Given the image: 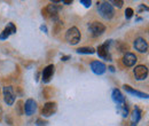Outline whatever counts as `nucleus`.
Segmentation results:
<instances>
[{
    "label": "nucleus",
    "mask_w": 149,
    "mask_h": 126,
    "mask_svg": "<svg viewBox=\"0 0 149 126\" xmlns=\"http://www.w3.org/2000/svg\"><path fill=\"white\" fill-rule=\"evenodd\" d=\"M99 5V13L104 19H111L115 16V10L113 7L108 2V1H103V2H97Z\"/></svg>",
    "instance_id": "nucleus-1"
},
{
    "label": "nucleus",
    "mask_w": 149,
    "mask_h": 126,
    "mask_svg": "<svg viewBox=\"0 0 149 126\" xmlns=\"http://www.w3.org/2000/svg\"><path fill=\"white\" fill-rule=\"evenodd\" d=\"M80 32H79V30L76 28V26H72V28H70L68 31H67V33H65V39H67V41L69 42V44H71V45H77L79 41H80Z\"/></svg>",
    "instance_id": "nucleus-2"
},
{
    "label": "nucleus",
    "mask_w": 149,
    "mask_h": 126,
    "mask_svg": "<svg viewBox=\"0 0 149 126\" xmlns=\"http://www.w3.org/2000/svg\"><path fill=\"white\" fill-rule=\"evenodd\" d=\"M88 29H90V31L92 32V35L94 37H97V36H101L106 31V25L102 24V23H100V22H97V21H94L92 23H90Z\"/></svg>",
    "instance_id": "nucleus-3"
},
{
    "label": "nucleus",
    "mask_w": 149,
    "mask_h": 126,
    "mask_svg": "<svg viewBox=\"0 0 149 126\" xmlns=\"http://www.w3.org/2000/svg\"><path fill=\"white\" fill-rule=\"evenodd\" d=\"M3 96H5V102L8 106H13L15 102V94L12 86H6L3 87Z\"/></svg>",
    "instance_id": "nucleus-4"
},
{
    "label": "nucleus",
    "mask_w": 149,
    "mask_h": 126,
    "mask_svg": "<svg viewBox=\"0 0 149 126\" xmlns=\"http://www.w3.org/2000/svg\"><path fill=\"white\" fill-rule=\"evenodd\" d=\"M110 42H111V40H108L103 45H100L97 47V49H96V53L100 57L107 58L109 61H110V55H109V45H110Z\"/></svg>",
    "instance_id": "nucleus-5"
},
{
    "label": "nucleus",
    "mask_w": 149,
    "mask_h": 126,
    "mask_svg": "<svg viewBox=\"0 0 149 126\" xmlns=\"http://www.w3.org/2000/svg\"><path fill=\"white\" fill-rule=\"evenodd\" d=\"M134 76H135V79L138 80H143L148 77V68L146 65H136L135 69H134Z\"/></svg>",
    "instance_id": "nucleus-6"
},
{
    "label": "nucleus",
    "mask_w": 149,
    "mask_h": 126,
    "mask_svg": "<svg viewBox=\"0 0 149 126\" xmlns=\"http://www.w3.org/2000/svg\"><path fill=\"white\" fill-rule=\"evenodd\" d=\"M134 47L140 53H146L148 51V42L143 38H136L134 41Z\"/></svg>",
    "instance_id": "nucleus-7"
},
{
    "label": "nucleus",
    "mask_w": 149,
    "mask_h": 126,
    "mask_svg": "<svg viewBox=\"0 0 149 126\" xmlns=\"http://www.w3.org/2000/svg\"><path fill=\"white\" fill-rule=\"evenodd\" d=\"M36 109H37V103H36V101L33 99H29V100L25 101V103H24V112H25V115H28V116L33 115Z\"/></svg>",
    "instance_id": "nucleus-8"
},
{
    "label": "nucleus",
    "mask_w": 149,
    "mask_h": 126,
    "mask_svg": "<svg viewBox=\"0 0 149 126\" xmlns=\"http://www.w3.org/2000/svg\"><path fill=\"white\" fill-rule=\"evenodd\" d=\"M91 69H92V71H93L95 74H102V73L106 72L107 67H106L104 63H102V62H100V61H93V62L91 63Z\"/></svg>",
    "instance_id": "nucleus-9"
},
{
    "label": "nucleus",
    "mask_w": 149,
    "mask_h": 126,
    "mask_svg": "<svg viewBox=\"0 0 149 126\" xmlns=\"http://www.w3.org/2000/svg\"><path fill=\"white\" fill-rule=\"evenodd\" d=\"M55 111H56L55 102H47V103L44 106L42 110H41V113H42V116H45V117H49V116L54 115Z\"/></svg>",
    "instance_id": "nucleus-10"
},
{
    "label": "nucleus",
    "mask_w": 149,
    "mask_h": 126,
    "mask_svg": "<svg viewBox=\"0 0 149 126\" xmlns=\"http://www.w3.org/2000/svg\"><path fill=\"white\" fill-rule=\"evenodd\" d=\"M53 74H54V65L53 64H49L42 71V81L44 83H48L52 79Z\"/></svg>",
    "instance_id": "nucleus-11"
},
{
    "label": "nucleus",
    "mask_w": 149,
    "mask_h": 126,
    "mask_svg": "<svg viewBox=\"0 0 149 126\" xmlns=\"http://www.w3.org/2000/svg\"><path fill=\"white\" fill-rule=\"evenodd\" d=\"M15 32H16V26L14 25V23H9V24L5 28V30L1 32L0 39H2V40H3V39H7L12 33H15Z\"/></svg>",
    "instance_id": "nucleus-12"
},
{
    "label": "nucleus",
    "mask_w": 149,
    "mask_h": 126,
    "mask_svg": "<svg viewBox=\"0 0 149 126\" xmlns=\"http://www.w3.org/2000/svg\"><path fill=\"white\" fill-rule=\"evenodd\" d=\"M136 61H138V58L133 53H125L124 57H123V63L126 67H133L136 63Z\"/></svg>",
    "instance_id": "nucleus-13"
},
{
    "label": "nucleus",
    "mask_w": 149,
    "mask_h": 126,
    "mask_svg": "<svg viewBox=\"0 0 149 126\" xmlns=\"http://www.w3.org/2000/svg\"><path fill=\"white\" fill-rule=\"evenodd\" d=\"M112 100L117 103V104H123L125 103V97L122 94V92L119 90H112Z\"/></svg>",
    "instance_id": "nucleus-14"
},
{
    "label": "nucleus",
    "mask_w": 149,
    "mask_h": 126,
    "mask_svg": "<svg viewBox=\"0 0 149 126\" xmlns=\"http://www.w3.org/2000/svg\"><path fill=\"white\" fill-rule=\"evenodd\" d=\"M123 87H124V90H126L127 93H130V94H134V95H138L139 97H145V99H147V97H148V94L134 90V88H132V87H131L130 85H124Z\"/></svg>",
    "instance_id": "nucleus-15"
},
{
    "label": "nucleus",
    "mask_w": 149,
    "mask_h": 126,
    "mask_svg": "<svg viewBox=\"0 0 149 126\" xmlns=\"http://www.w3.org/2000/svg\"><path fill=\"white\" fill-rule=\"evenodd\" d=\"M140 118H141V111L139 110V108L135 107L134 111H133V113H132V126L136 125V123L139 122Z\"/></svg>",
    "instance_id": "nucleus-16"
},
{
    "label": "nucleus",
    "mask_w": 149,
    "mask_h": 126,
    "mask_svg": "<svg viewBox=\"0 0 149 126\" xmlns=\"http://www.w3.org/2000/svg\"><path fill=\"white\" fill-rule=\"evenodd\" d=\"M77 53H79V54H94L95 49L93 47H80L77 49Z\"/></svg>",
    "instance_id": "nucleus-17"
},
{
    "label": "nucleus",
    "mask_w": 149,
    "mask_h": 126,
    "mask_svg": "<svg viewBox=\"0 0 149 126\" xmlns=\"http://www.w3.org/2000/svg\"><path fill=\"white\" fill-rule=\"evenodd\" d=\"M109 3L110 5H113V6H116V7H118V8H122V6L124 5V2L122 1V0H111V1H109Z\"/></svg>",
    "instance_id": "nucleus-18"
},
{
    "label": "nucleus",
    "mask_w": 149,
    "mask_h": 126,
    "mask_svg": "<svg viewBox=\"0 0 149 126\" xmlns=\"http://www.w3.org/2000/svg\"><path fill=\"white\" fill-rule=\"evenodd\" d=\"M133 9L132 8H126V10H125V16H126V18H131L132 16H133Z\"/></svg>",
    "instance_id": "nucleus-19"
},
{
    "label": "nucleus",
    "mask_w": 149,
    "mask_h": 126,
    "mask_svg": "<svg viewBox=\"0 0 149 126\" xmlns=\"http://www.w3.org/2000/svg\"><path fill=\"white\" fill-rule=\"evenodd\" d=\"M80 3H83L85 7H90L91 3H92V1L91 0H80Z\"/></svg>",
    "instance_id": "nucleus-20"
},
{
    "label": "nucleus",
    "mask_w": 149,
    "mask_h": 126,
    "mask_svg": "<svg viewBox=\"0 0 149 126\" xmlns=\"http://www.w3.org/2000/svg\"><path fill=\"white\" fill-rule=\"evenodd\" d=\"M46 124H47V123H46L45 120H44V122H42L41 119H38V120H37V125L38 126H46Z\"/></svg>",
    "instance_id": "nucleus-21"
},
{
    "label": "nucleus",
    "mask_w": 149,
    "mask_h": 126,
    "mask_svg": "<svg viewBox=\"0 0 149 126\" xmlns=\"http://www.w3.org/2000/svg\"><path fill=\"white\" fill-rule=\"evenodd\" d=\"M61 2H63V3H65V5H70V3L72 2V0H62Z\"/></svg>",
    "instance_id": "nucleus-22"
},
{
    "label": "nucleus",
    "mask_w": 149,
    "mask_h": 126,
    "mask_svg": "<svg viewBox=\"0 0 149 126\" xmlns=\"http://www.w3.org/2000/svg\"><path fill=\"white\" fill-rule=\"evenodd\" d=\"M69 58H70V56H62V58H61V60H62V61H68Z\"/></svg>",
    "instance_id": "nucleus-23"
},
{
    "label": "nucleus",
    "mask_w": 149,
    "mask_h": 126,
    "mask_svg": "<svg viewBox=\"0 0 149 126\" xmlns=\"http://www.w3.org/2000/svg\"><path fill=\"white\" fill-rule=\"evenodd\" d=\"M109 69H110V71H115V69H113V67H109Z\"/></svg>",
    "instance_id": "nucleus-24"
},
{
    "label": "nucleus",
    "mask_w": 149,
    "mask_h": 126,
    "mask_svg": "<svg viewBox=\"0 0 149 126\" xmlns=\"http://www.w3.org/2000/svg\"><path fill=\"white\" fill-rule=\"evenodd\" d=\"M2 113V108H1V106H0V115Z\"/></svg>",
    "instance_id": "nucleus-25"
}]
</instances>
